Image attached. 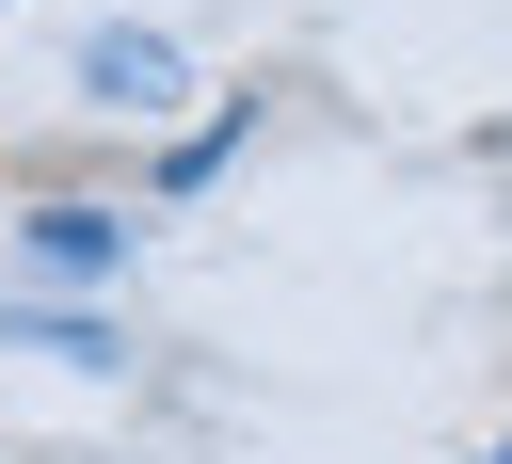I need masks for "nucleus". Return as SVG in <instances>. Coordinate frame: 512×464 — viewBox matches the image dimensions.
<instances>
[{
	"label": "nucleus",
	"instance_id": "obj_1",
	"mask_svg": "<svg viewBox=\"0 0 512 464\" xmlns=\"http://www.w3.org/2000/svg\"><path fill=\"white\" fill-rule=\"evenodd\" d=\"M32 256H48V272H112V256H128V208L64 192V208H32Z\"/></svg>",
	"mask_w": 512,
	"mask_h": 464
},
{
	"label": "nucleus",
	"instance_id": "obj_2",
	"mask_svg": "<svg viewBox=\"0 0 512 464\" xmlns=\"http://www.w3.org/2000/svg\"><path fill=\"white\" fill-rule=\"evenodd\" d=\"M80 80H96L112 112H160V96H176V48H160V32H96V64H80Z\"/></svg>",
	"mask_w": 512,
	"mask_h": 464
},
{
	"label": "nucleus",
	"instance_id": "obj_3",
	"mask_svg": "<svg viewBox=\"0 0 512 464\" xmlns=\"http://www.w3.org/2000/svg\"><path fill=\"white\" fill-rule=\"evenodd\" d=\"M480 464H512V448H480Z\"/></svg>",
	"mask_w": 512,
	"mask_h": 464
}]
</instances>
